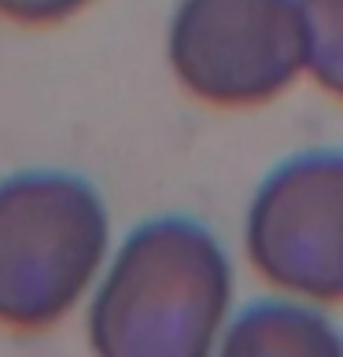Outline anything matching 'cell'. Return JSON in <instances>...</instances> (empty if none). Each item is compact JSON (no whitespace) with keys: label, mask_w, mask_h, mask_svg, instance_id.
I'll use <instances>...</instances> for the list:
<instances>
[{"label":"cell","mask_w":343,"mask_h":357,"mask_svg":"<svg viewBox=\"0 0 343 357\" xmlns=\"http://www.w3.org/2000/svg\"><path fill=\"white\" fill-rule=\"evenodd\" d=\"M218 357H343V335L307 302L262 298L233 317Z\"/></svg>","instance_id":"5"},{"label":"cell","mask_w":343,"mask_h":357,"mask_svg":"<svg viewBox=\"0 0 343 357\" xmlns=\"http://www.w3.org/2000/svg\"><path fill=\"white\" fill-rule=\"evenodd\" d=\"M302 0H177L170 70L210 107H258L307 70Z\"/></svg>","instance_id":"3"},{"label":"cell","mask_w":343,"mask_h":357,"mask_svg":"<svg viewBox=\"0 0 343 357\" xmlns=\"http://www.w3.org/2000/svg\"><path fill=\"white\" fill-rule=\"evenodd\" d=\"M111 221L89 181L30 169L0 181V324L63 321L108 258Z\"/></svg>","instance_id":"2"},{"label":"cell","mask_w":343,"mask_h":357,"mask_svg":"<svg viewBox=\"0 0 343 357\" xmlns=\"http://www.w3.org/2000/svg\"><path fill=\"white\" fill-rule=\"evenodd\" d=\"M244 247L270 287L343 302V151H302L277 166L247 206Z\"/></svg>","instance_id":"4"},{"label":"cell","mask_w":343,"mask_h":357,"mask_svg":"<svg viewBox=\"0 0 343 357\" xmlns=\"http://www.w3.org/2000/svg\"><path fill=\"white\" fill-rule=\"evenodd\" d=\"M233 266L207 225L152 218L126 236L89 306L92 357H214Z\"/></svg>","instance_id":"1"},{"label":"cell","mask_w":343,"mask_h":357,"mask_svg":"<svg viewBox=\"0 0 343 357\" xmlns=\"http://www.w3.org/2000/svg\"><path fill=\"white\" fill-rule=\"evenodd\" d=\"M89 4L92 0H0V15L22 26H56Z\"/></svg>","instance_id":"7"},{"label":"cell","mask_w":343,"mask_h":357,"mask_svg":"<svg viewBox=\"0 0 343 357\" xmlns=\"http://www.w3.org/2000/svg\"><path fill=\"white\" fill-rule=\"evenodd\" d=\"M307 70L328 96L343 100V0H302Z\"/></svg>","instance_id":"6"}]
</instances>
